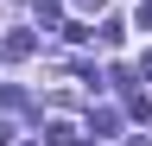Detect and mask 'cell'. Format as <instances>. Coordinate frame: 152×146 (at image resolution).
I'll list each match as a JSON object with an SVG mask.
<instances>
[{
    "label": "cell",
    "instance_id": "obj_5",
    "mask_svg": "<svg viewBox=\"0 0 152 146\" xmlns=\"http://www.w3.org/2000/svg\"><path fill=\"white\" fill-rule=\"evenodd\" d=\"M70 7H76V13H102V0H70Z\"/></svg>",
    "mask_w": 152,
    "mask_h": 146
},
{
    "label": "cell",
    "instance_id": "obj_9",
    "mask_svg": "<svg viewBox=\"0 0 152 146\" xmlns=\"http://www.w3.org/2000/svg\"><path fill=\"white\" fill-rule=\"evenodd\" d=\"M140 146H152V140H140Z\"/></svg>",
    "mask_w": 152,
    "mask_h": 146
},
{
    "label": "cell",
    "instance_id": "obj_6",
    "mask_svg": "<svg viewBox=\"0 0 152 146\" xmlns=\"http://www.w3.org/2000/svg\"><path fill=\"white\" fill-rule=\"evenodd\" d=\"M140 32H152V0H146V7H140Z\"/></svg>",
    "mask_w": 152,
    "mask_h": 146
},
{
    "label": "cell",
    "instance_id": "obj_3",
    "mask_svg": "<svg viewBox=\"0 0 152 146\" xmlns=\"http://www.w3.org/2000/svg\"><path fill=\"white\" fill-rule=\"evenodd\" d=\"M57 19H64V7H57V0H38V26H45V32H51Z\"/></svg>",
    "mask_w": 152,
    "mask_h": 146
},
{
    "label": "cell",
    "instance_id": "obj_4",
    "mask_svg": "<svg viewBox=\"0 0 152 146\" xmlns=\"http://www.w3.org/2000/svg\"><path fill=\"white\" fill-rule=\"evenodd\" d=\"M89 127H95V134H114V127H121V114H114V108H102V114H89Z\"/></svg>",
    "mask_w": 152,
    "mask_h": 146
},
{
    "label": "cell",
    "instance_id": "obj_8",
    "mask_svg": "<svg viewBox=\"0 0 152 146\" xmlns=\"http://www.w3.org/2000/svg\"><path fill=\"white\" fill-rule=\"evenodd\" d=\"M140 76H152V51H146V57H140Z\"/></svg>",
    "mask_w": 152,
    "mask_h": 146
},
{
    "label": "cell",
    "instance_id": "obj_7",
    "mask_svg": "<svg viewBox=\"0 0 152 146\" xmlns=\"http://www.w3.org/2000/svg\"><path fill=\"white\" fill-rule=\"evenodd\" d=\"M0 146H13V121H0Z\"/></svg>",
    "mask_w": 152,
    "mask_h": 146
},
{
    "label": "cell",
    "instance_id": "obj_1",
    "mask_svg": "<svg viewBox=\"0 0 152 146\" xmlns=\"http://www.w3.org/2000/svg\"><path fill=\"white\" fill-rule=\"evenodd\" d=\"M32 45H38L32 32H7V38H0V57H13V64H19V57H32Z\"/></svg>",
    "mask_w": 152,
    "mask_h": 146
},
{
    "label": "cell",
    "instance_id": "obj_2",
    "mask_svg": "<svg viewBox=\"0 0 152 146\" xmlns=\"http://www.w3.org/2000/svg\"><path fill=\"white\" fill-rule=\"evenodd\" d=\"M38 146H76V127H64V121H51V127H45V140H38Z\"/></svg>",
    "mask_w": 152,
    "mask_h": 146
}]
</instances>
